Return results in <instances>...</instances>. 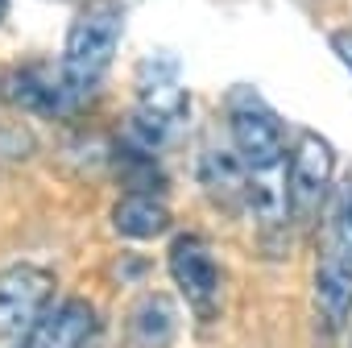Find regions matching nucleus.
<instances>
[{"mask_svg": "<svg viewBox=\"0 0 352 348\" xmlns=\"http://www.w3.org/2000/svg\"><path fill=\"white\" fill-rule=\"evenodd\" d=\"M336 183V149L319 133H302L290 153V174H286V212L290 220H315L331 195Z\"/></svg>", "mask_w": 352, "mask_h": 348, "instance_id": "obj_4", "label": "nucleus"}, {"mask_svg": "<svg viewBox=\"0 0 352 348\" xmlns=\"http://www.w3.org/2000/svg\"><path fill=\"white\" fill-rule=\"evenodd\" d=\"M336 191L323 204V241L331 257H344L352 265V179L331 183Z\"/></svg>", "mask_w": 352, "mask_h": 348, "instance_id": "obj_11", "label": "nucleus"}, {"mask_svg": "<svg viewBox=\"0 0 352 348\" xmlns=\"http://www.w3.org/2000/svg\"><path fill=\"white\" fill-rule=\"evenodd\" d=\"M179 307L170 294H141L124 315V348H174Z\"/></svg>", "mask_w": 352, "mask_h": 348, "instance_id": "obj_8", "label": "nucleus"}, {"mask_svg": "<svg viewBox=\"0 0 352 348\" xmlns=\"http://www.w3.org/2000/svg\"><path fill=\"white\" fill-rule=\"evenodd\" d=\"M120 30H124L120 5H112V0H87V5H79V13L71 17L58 67L83 91L96 96L104 87V71L112 67V54L120 46Z\"/></svg>", "mask_w": 352, "mask_h": 348, "instance_id": "obj_1", "label": "nucleus"}, {"mask_svg": "<svg viewBox=\"0 0 352 348\" xmlns=\"http://www.w3.org/2000/svg\"><path fill=\"white\" fill-rule=\"evenodd\" d=\"M327 42H331V50L340 54V63H344V67L352 71V30H336V34H331Z\"/></svg>", "mask_w": 352, "mask_h": 348, "instance_id": "obj_12", "label": "nucleus"}, {"mask_svg": "<svg viewBox=\"0 0 352 348\" xmlns=\"http://www.w3.org/2000/svg\"><path fill=\"white\" fill-rule=\"evenodd\" d=\"M83 348H104V344H100V331H96V336H91V340H87Z\"/></svg>", "mask_w": 352, "mask_h": 348, "instance_id": "obj_13", "label": "nucleus"}, {"mask_svg": "<svg viewBox=\"0 0 352 348\" xmlns=\"http://www.w3.org/2000/svg\"><path fill=\"white\" fill-rule=\"evenodd\" d=\"M100 331V315L87 298H63V303H50L38 323L13 344V348H83L91 336Z\"/></svg>", "mask_w": 352, "mask_h": 348, "instance_id": "obj_7", "label": "nucleus"}, {"mask_svg": "<svg viewBox=\"0 0 352 348\" xmlns=\"http://www.w3.org/2000/svg\"><path fill=\"white\" fill-rule=\"evenodd\" d=\"M352 315V265L323 253L315 265V319L323 336H336Z\"/></svg>", "mask_w": 352, "mask_h": 348, "instance_id": "obj_9", "label": "nucleus"}, {"mask_svg": "<svg viewBox=\"0 0 352 348\" xmlns=\"http://www.w3.org/2000/svg\"><path fill=\"white\" fill-rule=\"evenodd\" d=\"M0 100L42 120H67L79 116L96 96L83 91L58 63H21L0 75Z\"/></svg>", "mask_w": 352, "mask_h": 348, "instance_id": "obj_2", "label": "nucleus"}, {"mask_svg": "<svg viewBox=\"0 0 352 348\" xmlns=\"http://www.w3.org/2000/svg\"><path fill=\"white\" fill-rule=\"evenodd\" d=\"M58 278L42 265H9L0 270V344L13 348L38 315L54 303Z\"/></svg>", "mask_w": 352, "mask_h": 348, "instance_id": "obj_5", "label": "nucleus"}, {"mask_svg": "<svg viewBox=\"0 0 352 348\" xmlns=\"http://www.w3.org/2000/svg\"><path fill=\"white\" fill-rule=\"evenodd\" d=\"M67 5H87V0H67Z\"/></svg>", "mask_w": 352, "mask_h": 348, "instance_id": "obj_15", "label": "nucleus"}, {"mask_svg": "<svg viewBox=\"0 0 352 348\" xmlns=\"http://www.w3.org/2000/svg\"><path fill=\"white\" fill-rule=\"evenodd\" d=\"M166 265H170L174 286L183 290V298L191 303V311H195L199 319H212V315L220 311V286H224L220 261H216V253H212L195 232H183V237L170 241Z\"/></svg>", "mask_w": 352, "mask_h": 348, "instance_id": "obj_6", "label": "nucleus"}, {"mask_svg": "<svg viewBox=\"0 0 352 348\" xmlns=\"http://www.w3.org/2000/svg\"><path fill=\"white\" fill-rule=\"evenodd\" d=\"M9 17V0H0V21H5Z\"/></svg>", "mask_w": 352, "mask_h": 348, "instance_id": "obj_14", "label": "nucleus"}, {"mask_svg": "<svg viewBox=\"0 0 352 348\" xmlns=\"http://www.w3.org/2000/svg\"><path fill=\"white\" fill-rule=\"evenodd\" d=\"M228 137L245 170H274L286 157V133L278 112L249 87L228 96Z\"/></svg>", "mask_w": 352, "mask_h": 348, "instance_id": "obj_3", "label": "nucleus"}, {"mask_svg": "<svg viewBox=\"0 0 352 348\" xmlns=\"http://www.w3.org/2000/svg\"><path fill=\"white\" fill-rule=\"evenodd\" d=\"M112 228L124 241H153L162 232H170V208L157 195H141V191H124L112 204Z\"/></svg>", "mask_w": 352, "mask_h": 348, "instance_id": "obj_10", "label": "nucleus"}]
</instances>
